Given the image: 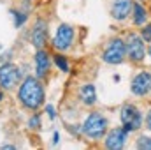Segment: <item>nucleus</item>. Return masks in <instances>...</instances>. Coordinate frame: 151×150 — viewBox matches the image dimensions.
Returning <instances> with one entry per match:
<instances>
[{
    "label": "nucleus",
    "mask_w": 151,
    "mask_h": 150,
    "mask_svg": "<svg viewBox=\"0 0 151 150\" xmlns=\"http://www.w3.org/2000/svg\"><path fill=\"white\" fill-rule=\"evenodd\" d=\"M134 21L135 25H142L146 21V11L141 4H134Z\"/></svg>",
    "instance_id": "nucleus-14"
},
{
    "label": "nucleus",
    "mask_w": 151,
    "mask_h": 150,
    "mask_svg": "<svg viewBox=\"0 0 151 150\" xmlns=\"http://www.w3.org/2000/svg\"><path fill=\"white\" fill-rule=\"evenodd\" d=\"M0 149H9V150H14L16 147H14V145H2Z\"/></svg>",
    "instance_id": "nucleus-22"
},
{
    "label": "nucleus",
    "mask_w": 151,
    "mask_h": 150,
    "mask_svg": "<svg viewBox=\"0 0 151 150\" xmlns=\"http://www.w3.org/2000/svg\"><path fill=\"white\" fill-rule=\"evenodd\" d=\"M12 14H14V25H16V27H21V25L27 21V14L18 12V11H12Z\"/></svg>",
    "instance_id": "nucleus-17"
},
{
    "label": "nucleus",
    "mask_w": 151,
    "mask_h": 150,
    "mask_svg": "<svg viewBox=\"0 0 151 150\" xmlns=\"http://www.w3.org/2000/svg\"><path fill=\"white\" fill-rule=\"evenodd\" d=\"M0 101H2V92H0Z\"/></svg>",
    "instance_id": "nucleus-23"
},
{
    "label": "nucleus",
    "mask_w": 151,
    "mask_h": 150,
    "mask_svg": "<svg viewBox=\"0 0 151 150\" xmlns=\"http://www.w3.org/2000/svg\"><path fill=\"white\" fill-rule=\"evenodd\" d=\"M130 11H134V4L132 0H116L113 4V16L116 20H125Z\"/></svg>",
    "instance_id": "nucleus-11"
},
{
    "label": "nucleus",
    "mask_w": 151,
    "mask_h": 150,
    "mask_svg": "<svg viewBox=\"0 0 151 150\" xmlns=\"http://www.w3.org/2000/svg\"><path fill=\"white\" fill-rule=\"evenodd\" d=\"M46 110H47V115H49V117H51V118H53V117H55V110H53V106H47V108H46Z\"/></svg>",
    "instance_id": "nucleus-21"
},
{
    "label": "nucleus",
    "mask_w": 151,
    "mask_h": 150,
    "mask_svg": "<svg viewBox=\"0 0 151 150\" xmlns=\"http://www.w3.org/2000/svg\"><path fill=\"white\" fill-rule=\"evenodd\" d=\"M125 55H127V42H123L121 39H113L104 50L102 60L107 64H119L123 62Z\"/></svg>",
    "instance_id": "nucleus-3"
},
{
    "label": "nucleus",
    "mask_w": 151,
    "mask_h": 150,
    "mask_svg": "<svg viewBox=\"0 0 151 150\" xmlns=\"http://www.w3.org/2000/svg\"><path fill=\"white\" fill-rule=\"evenodd\" d=\"M35 66H37V76L42 78L49 71V55L42 50H39L37 55H35Z\"/></svg>",
    "instance_id": "nucleus-12"
},
{
    "label": "nucleus",
    "mask_w": 151,
    "mask_h": 150,
    "mask_svg": "<svg viewBox=\"0 0 151 150\" xmlns=\"http://www.w3.org/2000/svg\"><path fill=\"white\" fill-rule=\"evenodd\" d=\"M121 122H123V127L128 133H132V131H137L142 125V115H141V111L135 106L127 104L121 110Z\"/></svg>",
    "instance_id": "nucleus-4"
},
{
    "label": "nucleus",
    "mask_w": 151,
    "mask_h": 150,
    "mask_svg": "<svg viewBox=\"0 0 151 150\" xmlns=\"http://www.w3.org/2000/svg\"><path fill=\"white\" fill-rule=\"evenodd\" d=\"M28 125H30V127H34V129H37L39 125H40V118H39L37 115H34V117L28 120Z\"/></svg>",
    "instance_id": "nucleus-19"
},
{
    "label": "nucleus",
    "mask_w": 151,
    "mask_h": 150,
    "mask_svg": "<svg viewBox=\"0 0 151 150\" xmlns=\"http://www.w3.org/2000/svg\"><path fill=\"white\" fill-rule=\"evenodd\" d=\"M146 125H148V129L151 131V110H150V113H148V118H146Z\"/></svg>",
    "instance_id": "nucleus-20"
},
{
    "label": "nucleus",
    "mask_w": 151,
    "mask_h": 150,
    "mask_svg": "<svg viewBox=\"0 0 151 150\" xmlns=\"http://www.w3.org/2000/svg\"><path fill=\"white\" fill-rule=\"evenodd\" d=\"M81 131H83L88 138H93V140L102 138V136L106 134V131H107V120H106V117H102L100 113H97V111L90 113L88 118L84 120Z\"/></svg>",
    "instance_id": "nucleus-2"
},
{
    "label": "nucleus",
    "mask_w": 151,
    "mask_h": 150,
    "mask_svg": "<svg viewBox=\"0 0 151 150\" xmlns=\"http://www.w3.org/2000/svg\"><path fill=\"white\" fill-rule=\"evenodd\" d=\"M127 53L130 57V60L134 62H141L144 58V39L142 36H137V34H130L127 39Z\"/></svg>",
    "instance_id": "nucleus-6"
},
{
    "label": "nucleus",
    "mask_w": 151,
    "mask_h": 150,
    "mask_svg": "<svg viewBox=\"0 0 151 150\" xmlns=\"http://www.w3.org/2000/svg\"><path fill=\"white\" fill-rule=\"evenodd\" d=\"M79 97H81V101H83L84 104H88V106L95 104V101H97L95 87H93V85H83L81 90H79Z\"/></svg>",
    "instance_id": "nucleus-13"
},
{
    "label": "nucleus",
    "mask_w": 151,
    "mask_h": 150,
    "mask_svg": "<svg viewBox=\"0 0 151 150\" xmlns=\"http://www.w3.org/2000/svg\"><path fill=\"white\" fill-rule=\"evenodd\" d=\"M137 149H142V150H151V138L148 136H142L137 140Z\"/></svg>",
    "instance_id": "nucleus-15"
},
{
    "label": "nucleus",
    "mask_w": 151,
    "mask_h": 150,
    "mask_svg": "<svg viewBox=\"0 0 151 150\" xmlns=\"http://www.w3.org/2000/svg\"><path fill=\"white\" fill-rule=\"evenodd\" d=\"M151 90V74L150 73H139L132 79V92L135 95H146Z\"/></svg>",
    "instance_id": "nucleus-9"
},
{
    "label": "nucleus",
    "mask_w": 151,
    "mask_h": 150,
    "mask_svg": "<svg viewBox=\"0 0 151 150\" xmlns=\"http://www.w3.org/2000/svg\"><path fill=\"white\" fill-rule=\"evenodd\" d=\"M142 39L144 41H151V23L142 28Z\"/></svg>",
    "instance_id": "nucleus-18"
},
{
    "label": "nucleus",
    "mask_w": 151,
    "mask_h": 150,
    "mask_svg": "<svg viewBox=\"0 0 151 150\" xmlns=\"http://www.w3.org/2000/svg\"><path fill=\"white\" fill-rule=\"evenodd\" d=\"M72 41H74V28L70 27V25H60L58 27V30H56V34H55V39H53V46L56 48V50H60V51H63V50H67L70 44H72Z\"/></svg>",
    "instance_id": "nucleus-7"
},
{
    "label": "nucleus",
    "mask_w": 151,
    "mask_h": 150,
    "mask_svg": "<svg viewBox=\"0 0 151 150\" xmlns=\"http://www.w3.org/2000/svg\"><path fill=\"white\" fill-rule=\"evenodd\" d=\"M18 99L28 110H37L39 106L42 104V101H44V88L39 83L37 78H34V76L25 78V81L19 87Z\"/></svg>",
    "instance_id": "nucleus-1"
},
{
    "label": "nucleus",
    "mask_w": 151,
    "mask_h": 150,
    "mask_svg": "<svg viewBox=\"0 0 151 150\" xmlns=\"http://www.w3.org/2000/svg\"><path fill=\"white\" fill-rule=\"evenodd\" d=\"M46 41H47V25H46V21L39 20L32 28V44L37 50H40L46 44Z\"/></svg>",
    "instance_id": "nucleus-10"
},
{
    "label": "nucleus",
    "mask_w": 151,
    "mask_h": 150,
    "mask_svg": "<svg viewBox=\"0 0 151 150\" xmlns=\"http://www.w3.org/2000/svg\"><path fill=\"white\" fill-rule=\"evenodd\" d=\"M150 55H151V46H150Z\"/></svg>",
    "instance_id": "nucleus-24"
},
{
    "label": "nucleus",
    "mask_w": 151,
    "mask_h": 150,
    "mask_svg": "<svg viewBox=\"0 0 151 150\" xmlns=\"http://www.w3.org/2000/svg\"><path fill=\"white\" fill-rule=\"evenodd\" d=\"M19 78H21V71L18 66H14V64L0 66V87L2 88H5V90L12 88L19 81Z\"/></svg>",
    "instance_id": "nucleus-5"
},
{
    "label": "nucleus",
    "mask_w": 151,
    "mask_h": 150,
    "mask_svg": "<svg viewBox=\"0 0 151 150\" xmlns=\"http://www.w3.org/2000/svg\"><path fill=\"white\" fill-rule=\"evenodd\" d=\"M127 138H128V131H127L125 127H116V129H113V131L107 134V138H106V147L111 149V150L123 149Z\"/></svg>",
    "instance_id": "nucleus-8"
},
{
    "label": "nucleus",
    "mask_w": 151,
    "mask_h": 150,
    "mask_svg": "<svg viewBox=\"0 0 151 150\" xmlns=\"http://www.w3.org/2000/svg\"><path fill=\"white\" fill-rule=\"evenodd\" d=\"M55 64H56L63 73H67V71H69V62H67L62 55H56V57H55Z\"/></svg>",
    "instance_id": "nucleus-16"
}]
</instances>
